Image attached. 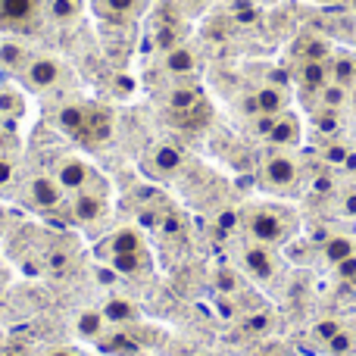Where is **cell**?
I'll return each mask as SVG.
<instances>
[{"mask_svg":"<svg viewBox=\"0 0 356 356\" xmlns=\"http://www.w3.org/2000/svg\"><path fill=\"white\" fill-rule=\"evenodd\" d=\"M244 228L250 234V241H257V244L282 247L297 234L300 216L291 207H282V203H257L244 213Z\"/></svg>","mask_w":356,"mask_h":356,"instance_id":"obj_1","label":"cell"},{"mask_svg":"<svg viewBox=\"0 0 356 356\" xmlns=\"http://www.w3.org/2000/svg\"><path fill=\"white\" fill-rule=\"evenodd\" d=\"M300 184V163L297 156H291L288 150H275L263 160L259 166V188L269 194H294Z\"/></svg>","mask_w":356,"mask_h":356,"instance_id":"obj_2","label":"cell"},{"mask_svg":"<svg viewBox=\"0 0 356 356\" xmlns=\"http://www.w3.org/2000/svg\"><path fill=\"white\" fill-rule=\"evenodd\" d=\"M241 110L244 116L257 119V116H278V113L288 110V91L278 85H263L250 94V97L241 100Z\"/></svg>","mask_w":356,"mask_h":356,"instance_id":"obj_3","label":"cell"},{"mask_svg":"<svg viewBox=\"0 0 356 356\" xmlns=\"http://www.w3.org/2000/svg\"><path fill=\"white\" fill-rule=\"evenodd\" d=\"M294 81L300 88L303 100H313L322 88L332 81V69H328V60H297L294 66Z\"/></svg>","mask_w":356,"mask_h":356,"instance_id":"obj_4","label":"cell"},{"mask_svg":"<svg viewBox=\"0 0 356 356\" xmlns=\"http://www.w3.org/2000/svg\"><path fill=\"white\" fill-rule=\"evenodd\" d=\"M56 181L63 184V191H72V194H79V191H88V188H100L104 184V178L94 175V169L88 166V163L75 160V156H69V160H63L60 166H56Z\"/></svg>","mask_w":356,"mask_h":356,"instance_id":"obj_5","label":"cell"},{"mask_svg":"<svg viewBox=\"0 0 356 356\" xmlns=\"http://www.w3.org/2000/svg\"><path fill=\"white\" fill-rule=\"evenodd\" d=\"M241 259H244L247 272H250L257 282H272L278 272V259H275V253H272V247H263V244H257V241L241 250Z\"/></svg>","mask_w":356,"mask_h":356,"instance_id":"obj_6","label":"cell"},{"mask_svg":"<svg viewBox=\"0 0 356 356\" xmlns=\"http://www.w3.org/2000/svg\"><path fill=\"white\" fill-rule=\"evenodd\" d=\"M72 216L79 222H97L106 216V184L100 188H88V191H79L72 197Z\"/></svg>","mask_w":356,"mask_h":356,"instance_id":"obj_7","label":"cell"},{"mask_svg":"<svg viewBox=\"0 0 356 356\" xmlns=\"http://www.w3.org/2000/svg\"><path fill=\"white\" fill-rule=\"evenodd\" d=\"M300 138H303V129H300V119L294 116V113H278L275 116V122H272V129L266 131V141L272 144V147H278V150H291V147H297L300 144Z\"/></svg>","mask_w":356,"mask_h":356,"instance_id":"obj_8","label":"cell"},{"mask_svg":"<svg viewBox=\"0 0 356 356\" xmlns=\"http://www.w3.org/2000/svg\"><path fill=\"white\" fill-rule=\"evenodd\" d=\"M29 197L35 207L56 209L63 203V197H66V191H63V184L56 181V175H35L29 181Z\"/></svg>","mask_w":356,"mask_h":356,"instance_id":"obj_9","label":"cell"},{"mask_svg":"<svg viewBox=\"0 0 356 356\" xmlns=\"http://www.w3.org/2000/svg\"><path fill=\"white\" fill-rule=\"evenodd\" d=\"M144 166L150 169V175L169 178V175H175L178 169L184 166V154L178 147H172V144H160V147L150 150V156H147V163H144Z\"/></svg>","mask_w":356,"mask_h":356,"instance_id":"obj_10","label":"cell"},{"mask_svg":"<svg viewBox=\"0 0 356 356\" xmlns=\"http://www.w3.org/2000/svg\"><path fill=\"white\" fill-rule=\"evenodd\" d=\"M25 81L38 91H47L60 81V63L54 56H35V60L25 66Z\"/></svg>","mask_w":356,"mask_h":356,"instance_id":"obj_11","label":"cell"},{"mask_svg":"<svg viewBox=\"0 0 356 356\" xmlns=\"http://www.w3.org/2000/svg\"><path fill=\"white\" fill-rule=\"evenodd\" d=\"M328 69H332V81H338V85L344 88H356V50H332V56H328Z\"/></svg>","mask_w":356,"mask_h":356,"instance_id":"obj_12","label":"cell"},{"mask_svg":"<svg viewBox=\"0 0 356 356\" xmlns=\"http://www.w3.org/2000/svg\"><path fill=\"white\" fill-rule=\"evenodd\" d=\"M38 16V0H0V25H29Z\"/></svg>","mask_w":356,"mask_h":356,"instance_id":"obj_13","label":"cell"},{"mask_svg":"<svg viewBox=\"0 0 356 356\" xmlns=\"http://www.w3.org/2000/svg\"><path fill=\"white\" fill-rule=\"evenodd\" d=\"M144 250V241H141V232L138 228H119V232H113L110 238L100 244V253L106 257H113V253H138Z\"/></svg>","mask_w":356,"mask_h":356,"instance_id":"obj_14","label":"cell"},{"mask_svg":"<svg viewBox=\"0 0 356 356\" xmlns=\"http://www.w3.org/2000/svg\"><path fill=\"white\" fill-rule=\"evenodd\" d=\"M347 100H350V88L338 85V81H328L325 88H322L319 94H316L309 104H313L316 113H338L347 106Z\"/></svg>","mask_w":356,"mask_h":356,"instance_id":"obj_15","label":"cell"},{"mask_svg":"<svg viewBox=\"0 0 356 356\" xmlns=\"http://www.w3.org/2000/svg\"><path fill=\"white\" fill-rule=\"evenodd\" d=\"M100 313H104V319L110 322V325H119V328H129V325H135V322L141 319V313H138L135 303L122 300V297H113V300H106L104 307H100Z\"/></svg>","mask_w":356,"mask_h":356,"instance_id":"obj_16","label":"cell"},{"mask_svg":"<svg viewBox=\"0 0 356 356\" xmlns=\"http://www.w3.org/2000/svg\"><path fill=\"white\" fill-rule=\"evenodd\" d=\"M356 253V238L350 234H328L325 241H322V257H325V263L332 266H341L347 257H353Z\"/></svg>","mask_w":356,"mask_h":356,"instance_id":"obj_17","label":"cell"},{"mask_svg":"<svg viewBox=\"0 0 356 356\" xmlns=\"http://www.w3.org/2000/svg\"><path fill=\"white\" fill-rule=\"evenodd\" d=\"M113 131V116L110 110H104V106H94V110H88V125H85V135L91 144H104L106 138H110Z\"/></svg>","mask_w":356,"mask_h":356,"instance_id":"obj_18","label":"cell"},{"mask_svg":"<svg viewBox=\"0 0 356 356\" xmlns=\"http://www.w3.org/2000/svg\"><path fill=\"white\" fill-rule=\"evenodd\" d=\"M166 72L172 75H191L197 72V54L191 47H184V44H178V47L166 50Z\"/></svg>","mask_w":356,"mask_h":356,"instance_id":"obj_19","label":"cell"},{"mask_svg":"<svg viewBox=\"0 0 356 356\" xmlns=\"http://www.w3.org/2000/svg\"><path fill=\"white\" fill-rule=\"evenodd\" d=\"M56 122H60V129L66 131V135L81 138L85 135V125H88V106H79V104L63 106L60 116H56Z\"/></svg>","mask_w":356,"mask_h":356,"instance_id":"obj_20","label":"cell"},{"mask_svg":"<svg viewBox=\"0 0 356 356\" xmlns=\"http://www.w3.org/2000/svg\"><path fill=\"white\" fill-rule=\"evenodd\" d=\"M75 332H79L85 341H94V344H97L100 334L106 332V319H104V313H97V309H85V313H81L79 319H75Z\"/></svg>","mask_w":356,"mask_h":356,"instance_id":"obj_21","label":"cell"},{"mask_svg":"<svg viewBox=\"0 0 356 356\" xmlns=\"http://www.w3.org/2000/svg\"><path fill=\"white\" fill-rule=\"evenodd\" d=\"M106 259H110V266L119 272V275H135V272H141V269H147V266H150L147 250H138V253H113V257H106Z\"/></svg>","mask_w":356,"mask_h":356,"instance_id":"obj_22","label":"cell"},{"mask_svg":"<svg viewBox=\"0 0 356 356\" xmlns=\"http://www.w3.org/2000/svg\"><path fill=\"white\" fill-rule=\"evenodd\" d=\"M197 104H203V94L197 85H178V88H172V94H169V110L172 113H184Z\"/></svg>","mask_w":356,"mask_h":356,"instance_id":"obj_23","label":"cell"},{"mask_svg":"<svg viewBox=\"0 0 356 356\" xmlns=\"http://www.w3.org/2000/svg\"><path fill=\"white\" fill-rule=\"evenodd\" d=\"M297 60H328L332 56V47H328L322 38H313V35H303L300 44L294 47Z\"/></svg>","mask_w":356,"mask_h":356,"instance_id":"obj_24","label":"cell"},{"mask_svg":"<svg viewBox=\"0 0 356 356\" xmlns=\"http://www.w3.org/2000/svg\"><path fill=\"white\" fill-rule=\"evenodd\" d=\"M0 63H3L6 69H16V72H22L25 66H29V50L22 47V44H16V41H6V44H0Z\"/></svg>","mask_w":356,"mask_h":356,"instance_id":"obj_25","label":"cell"},{"mask_svg":"<svg viewBox=\"0 0 356 356\" xmlns=\"http://www.w3.org/2000/svg\"><path fill=\"white\" fill-rule=\"evenodd\" d=\"M94 6L110 19H125L138 10V0H94Z\"/></svg>","mask_w":356,"mask_h":356,"instance_id":"obj_26","label":"cell"},{"mask_svg":"<svg viewBox=\"0 0 356 356\" xmlns=\"http://www.w3.org/2000/svg\"><path fill=\"white\" fill-rule=\"evenodd\" d=\"M50 16L56 22H72L79 16V0H50Z\"/></svg>","mask_w":356,"mask_h":356,"instance_id":"obj_27","label":"cell"},{"mask_svg":"<svg viewBox=\"0 0 356 356\" xmlns=\"http://www.w3.org/2000/svg\"><path fill=\"white\" fill-rule=\"evenodd\" d=\"M328 353H334V356H344V353H350L353 350V334L347 332V328H341L338 334H334L332 341H328Z\"/></svg>","mask_w":356,"mask_h":356,"instance_id":"obj_28","label":"cell"},{"mask_svg":"<svg viewBox=\"0 0 356 356\" xmlns=\"http://www.w3.org/2000/svg\"><path fill=\"white\" fill-rule=\"evenodd\" d=\"M341 328H344V325H341V322H332V319H328V322H319V325L313 328V338L322 341V344H328V341H332L334 334L341 332Z\"/></svg>","mask_w":356,"mask_h":356,"instance_id":"obj_29","label":"cell"},{"mask_svg":"<svg viewBox=\"0 0 356 356\" xmlns=\"http://www.w3.org/2000/svg\"><path fill=\"white\" fill-rule=\"evenodd\" d=\"M22 113V97L19 94H0V116H19Z\"/></svg>","mask_w":356,"mask_h":356,"instance_id":"obj_30","label":"cell"},{"mask_svg":"<svg viewBox=\"0 0 356 356\" xmlns=\"http://www.w3.org/2000/svg\"><path fill=\"white\" fill-rule=\"evenodd\" d=\"M66 263H69V250H63V247H54V250L47 253V269L50 272H60Z\"/></svg>","mask_w":356,"mask_h":356,"instance_id":"obj_31","label":"cell"},{"mask_svg":"<svg viewBox=\"0 0 356 356\" xmlns=\"http://www.w3.org/2000/svg\"><path fill=\"white\" fill-rule=\"evenodd\" d=\"M347 156H350V150H347L344 144H332V147H325V160L328 163H338V166H344Z\"/></svg>","mask_w":356,"mask_h":356,"instance_id":"obj_32","label":"cell"},{"mask_svg":"<svg viewBox=\"0 0 356 356\" xmlns=\"http://www.w3.org/2000/svg\"><path fill=\"white\" fill-rule=\"evenodd\" d=\"M334 272H338V278H344V282L350 284V278L356 275V253H353V257H347L341 266H334Z\"/></svg>","mask_w":356,"mask_h":356,"instance_id":"obj_33","label":"cell"},{"mask_svg":"<svg viewBox=\"0 0 356 356\" xmlns=\"http://www.w3.org/2000/svg\"><path fill=\"white\" fill-rule=\"evenodd\" d=\"M341 213L350 216V219H356V188L347 191V194L341 197Z\"/></svg>","mask_w":356,"mask_h":356,"instance_id":"obj_34","label":"cell"},{"mask_svg":"<svg viewBox=\"0 0 356 356\" xmlns=\"http://www.w3.org/2000/svg\"><path fill=\"white\" fill-rule=\"evenodd\" d=\"M219 288L222 291H238V275H232V272H219Z\"/></svg>","mask_w":356,"mask_h":356,"instance_id":"obj_35","label":"cell"},{"mask_svg":"<svg viewBox=\"0 0 356 356\" xmlns=\"http://www.w3.org/2000/svg\"><path fill=\"white\" fill-rule=\"evenodd\" d=\"M13 181V166H10V160H3V156H0V188H3V184H10Z\"/></svg>","mask_w":356,"mask_h":356,"instance_id":"obj_36","label":"cell"},{"mask_svg":"<svg viewBox=\"0 0 356 356\" xmlns=\"http://www.w3.org/2000/svg\"><path fill=\"white\" fill-rule=\"evenodd\" d=\"M44 356H85V353L75 350V347H50Z\"/></svg>","mask_w":356,"mask_h":356,"instance_id":"obj_37","label":"cell"},{"mask_svg":"<svg viewBox=\"0 0 356 356\" xmlns=\"http://www.w3.org/2000/svg\"><path fill=\"white\" fill-rule=\"evenodd\" d=\"M316 3H322V6H344L347 0H316Z\"/></svg>","mask_w":356,"mask_h":356,"instance_id":"obj_38","label":"cell"},{"mask_svg":"<svg viewBox=\"0 0 356 356\" xmlns=\"http://www.w3.org/2000/svg\"><path fill=\"white\" fill-rule=\"evenodd\" d=\"M0 356H25V353H22V350H13V347H10V350H3Z\"/></svg>","mask_w":356,"mask_h":356,"instance_id":"obj_39","label":"cell"},{"mask_svg":"<svg viewBox=\"0 0 356 356\" xmlns=\"http://www.w3.org/2000/svg\"><path fill=\"white\" fill-rule=\"evenodd\" d=\"M344 10H350L353 16H356V0H347V3H344Z\"/></svg>","mask_w":356,"mask_h":356,"instance_id":"obj_40","label":"cell"},{"mask_svg":"<svg viewBox=\"0 0 356 356\" xmlns=\"http://www.w3.org/2000/svg\"><path fill=\"white\" fill-rule=\"evenodd\" d=\"M350 284H353V288H356V275H353V278H350Z\"/></svg>","mask_w":356,"mask_h":356,"instance_id":"obj_41","label":"cell"},{"mask_svg":"<svg viewBox=\"0 0 356 356\" xmlns=\"http://www.w3.org/2000/svg\"><path fill=\"white\" fill-rule=\"evenodd\" d=\"M353 44H356V29H353Z\"/></svg>","mask_w":356,"mask_h":356,"instance_id":"obj_42","label":"cell"}]
</instances>
